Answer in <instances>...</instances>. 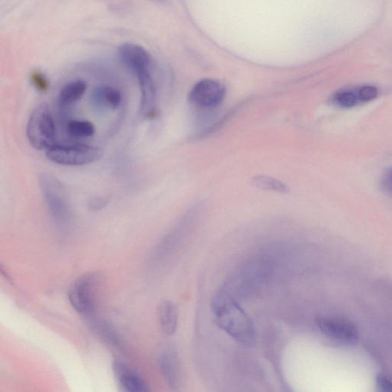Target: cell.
Wrapping results in <instances>:
<instances>
[{
	"mask_svg": "<svg viewBox=\"0 0 392 392\" xmlns=\"http://www.w3.org/2000/svg\"><path fill=\"white\" fill-rule=\"evenodd\" d=\"M214 320L220 328L244 346L253 347L257 341V331L253 321L230 294L218 292L212 300Z\"/></svg>",
	"mask_w": 392,
	"mask_h": 392,
	"instance_id": "cell-1",
	"label": "cell"
},
{
	"mask_svg": "<svg viewBox=\"0 0 392 392\" xmlns=\"http://www.w3.org/2000/svg\"><path fill=\"white\" fill-rule=\"evenodd\" d=\"M38 185L55 223L61 228L68 227L72 218V209L62 183L53 175L43 173L39 175Z\"/></svg>",
	"mask_w": 392,
	"mask_h": 392,
	"instance_id": "cell-2",
	"label": "cell"
},
{
	"mask_svg": "<svg viewBox=\"0 0 392 392\" xmlns=\"http://www.w3.org/2000/svg\"><path fill=\"white\" fill-rule=\"evenodd\" d=\"M55 125L50 109L45 104L32 111L26 125L28 143L38 151L48 150L55 145Z\"/></svg>",
	"mask_w": 392,
	"mask_h": 392,
	"instance_id": "cell-3",
	"label": "cell"
},
{
	"mask_svg": "<svg viewBox=\"0 0 392 392\" xmlns=\"http://www.w3.org/2000/svg\"><path fill=\"white\" fill-rule=\"evenodd\" d=\"M103 152L99 147L82 143L55 144L47 150V158L58 165L77 166L99 160Z\"/></svg>",
	"mask_w": 392,
	"mask_h": 392,
	"instance_id": "cell-4",
	"label": "cell"
},
{
	"mask_svg": "<svg viewBox=\"0 0 392 392\" xmlns=\"http://www.w3.org/2000/svg\"><path fill=\"white\" fill-rule=\"evenodd\" d=\"M99 276L87 273L77 278L68 290L67 297L72 307L81 315L89 317L95 310L94 293Z\"/></svg>",
	"mask_w": 392,
	"mask_h": 392,
	"instance_id": "cell-5",
	"label": "cell"
},
{
	"mask_svg": "<svg viewBox=\"0 0 392 392\" xmlns=\"http://www.w3.org/2000/svg\"><path fill=\"white\" fill-rule=\"evenodd\" d=\"M317 325L323 335L344 344L355 343L359 337L356 327L347 319L321 316L317 319Z\"/></svg>",
	"mask_w": 392,
	"mask_h": 392,
	"instance_id": "cell-6",
	"label": "cell"
},
{
	"mask_svg": "<svg viewBox=\"0 0 392 392\" xmlns=\"http://www.w3.org/2000/svg\"><path fill=\"white\" fill-rule=\"evenodd\" d=\"M225 88L218 81L204 80L196 83L190 93V102L201 109L217 107L224 100Z\"/></svg>",
	"mask_w": 392,
	"mask_h": 392,
	"instance_id": "cell-7",
	"label": "cell"
},
{
	"mask_svg": "<svg viewBox=\"0 0 392 392\" xmlns=\"http://www.w3.org/2000/svg\"><path fill=\"white\" fill-rule=\"evenodd\" d=\"M119 55L122 64L134 75L151 70V55L141 45L122 44L119 48Z\"/></svg>",
	"mask_w": 392,
	"mask_h": 392,
	"instance_id": "cell-8",
	"label": "cell"
},
{
	"mask_svg": "<svg viewBox=\"0 0 392 392\" xmlns=\"http://www.w3.org/2000/svg\"><path fill=\"white\" fill-rule=\"evenodd\" d=\"M158 365L166 383L174 391H178L182 383L180 358L173 348L165 347L158 357Z\"/></svg>",
	"mask_w": 392,
	"mask_h": 392,
	"instance_id": "cell-9",
	"label": "cell"
},
{
	"mask_svg": "<svg viewBox=\"0 0 392 392\" xmlns=\"http://www.w3.org/2000/svg\"><path fill=\"white\" fill-rule=\"evenodd\" d=\"M112 369L116 380L121 388L127 392H147L150 391L145 381L125 362L114 359Z\"/></svg>",
	"mask_w": 392,
	"mask_h": 392,
	"instance_id": "cell-10",
	"label": "cell"
},
{
	"mask_svg": "<svg viewBox=\"0 0 392 392\" xmlns=\"http://www.w3.org/2000/svg\"><path fill=\"white\" fill-rule=\"evenodd\" d=\"M94 107L99 111L115 110L122 102L121 92L110 86H100L94 88L91 96Z\"/></svg>",
	"mask_w": 392,
	"mask_h": 392,
	"instance_id": "cell-11",
	"label": "cell"
},
{
	"mask_svg": "<svg viewBox=\"0 0 392 392\" xmlns=\"http://www.w3.org/2000/svg\"><path fill=\"white\" fill-rule=\"evenodd\" d=\"M161 330L164 335L172 336L178 329V309L170 300H162L158 310Z\"/></svg>",
	"mask_w": 392,
	"mask_h": 392,
	"instance_id": "cell-12",
	"label": "cell"
},
{
	"mask_svg": "<svg viewBox=\"0 0 392 392\" xmlns=\"http://www.w3.org/2000/svg\"><path fill=\"white\" fill-rule=\"evenodd\" d=\"M87 83L77 80L65 85L58 94V103L61 109H67L80 100L87 90Z\"/></svg>",
	"mask_w": 392,
	"mask_h": 392,
	"instance_id": "cell-13",
	"label": "cell"
},
{
	"mask_svg": "<svg viewBox=\"0 0 392 392\" xmlns=\"http://www.w3.org/2000/svg\"><path fill=\"white\" fill-rule=\"evenodd\" d=\"M332 102L342 109H352L362 103L359 87L342 88L332 96Z\"/></svg>",
	"mask_w": 392,
	"mask_h": 392,
	"instance_id": "cell-14",
	"label": "cell"
},
{
	"mask_svg": "<svg viewBox=\"0 0 392 392\" xmlns=\"http://www.w3.org/2000/svg\"><path fill=\"white\" fill-rule=\"evenodd\" d=\"M67 132L75 138H88L94 136L95 127L88 121L72 120L67 124Z\"/></svg>",
	"mask_w": 392,
	"mask_h": 392,
	"instance_id": "cell-15",
	"label": "cell"
},
{
	"mask_svg": "<svg viewBox=\"0 0 392 392\" xmlns=\"http://www.w3.org/2000/svg\"><path fill=\"white\" fill-rule=\"evenodd\" d=\"M254 185L266 190L276 191L279 192H287L288 187L281 182L268 178V176L259 175L254 178L252 181Z\"/></svg>",
	"mask_w": 392,
	"mask_h": 392,
	"instance_id": "cell-16",
	"label": "cell"
},
{
	"mask_svg": "<svg viewBox=\"0 0 392 392\" xmlns=\"http://www.w3.org/2000/svg\"><path fill=\"white\" fill-rule=\"evenodd\" d=\"M97 331L100 333L101 337L109 342V344L121 350L124 349V343L119 335L106 323H99V325H97Z\"/></svg>",
	"mask_w": 392,
	"mask_h": 392,
	"instance_id": "cell-17",
	"label": "cell"
},
{
	"mask_svg": "<svg viewBox=\"0 0 392 392\" xmlns=\"http://www.w3.org/2000/svg\"><path fill=\"white\" fill-rule=\"evenodd\" d=\"M359 92L362 103L374 101L378 96V89L371 85L359 86Z\"/></svg>",
	"mask_w": 392,
	"mask_h": 392,
	"instance_id": "cell-18",
	"label": "cell"
},
{
	"mask_svg": "<svg viewBox=\"0 0 392 392\" xmlns=\"http://www.w3.org/2000/svg\"><path fill=\"white\" fill-rule=\"evenodd\" d=\"M381 187L386 193L392 196V166L382 174Z\"/></svg>",
	"mask_w": 392,
	"mask_h": 392,
	"instance_id": "cell-19",
	"label": "cell"
},
{
	"mask_svg": "<svg viewBox=\"0 0 392 392\" xmlns=\"http://www.w3.org/2000/svg\"><path fill=\"white\" fill-rule=\"evenodd\" d=\"M31 81L38 90L42 92L48 90V83L43 74L39 72L33 73Z\"/></svg>",
	"mask_w": 392,
	"mask_h": 392,
	"instance_id": "cell-20",
	"label": "cell"
},
{
	"mask_svg": "<svg viewBox=\"0 0 392 392\" xmlns=\"http://www.w3.org/2000/svg\"><path fill=\"white\" fill-rule=\"evenodd\" d=\"M379 388L383 391L392 392V380L388 376L379 375L377 379Z\"/></svg>",
	"mask_w": 392,
	"mask_h": 392,
	"instance_id": "cell-21",
	"label": "cell"
},
{
	"mask_svg": "<svg viewBox=\"0 0 392 392\" xmlns=\"http://www.w3.org/2000/svg\"><path fill=\"white\" fill-rule=\"evenodd\" d=\"M107 202H105L103 200L97 199L93 200L90 204L89 207L93 210H99L105 207V205Z\"/></svg>",
	"mask_w": 392,
	"mask_h": 392,
	"instance_id": "cell-22",
	"label": "cell"
},
{
	"mask_svg": "<svg viewBox=\"0 0 392 392\" xmlns=\"http://www.w3.org/2000/svg\"><path fill=\"white\" fill-rule=\"evenodd\" d=\"M155 1L164 2V1H165V0H155Z\"/></svg>",
	"mask_w": 392,
	"mask_h": 392,
	"instance_id": "cell-23",
	"label": "cell"
}]
</instances>
